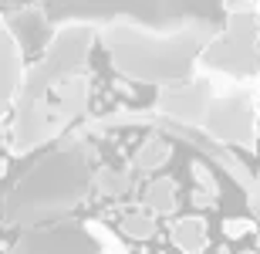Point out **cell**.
Listing matches in <instances>:
<instances>
[{
	"label": "cell",
	"instance_id": "ba28073f",
	"mask_svg": "<svg viewBox=\"0 0 260 254\" xmlns=\"http://www.w3.org/2000/svg\"><path fill=\"white\" fill-rule=\"evenodd\" d=\"M193 207H200V210H203V207H210V210H213V207H216V196L206 193V190H196V193H193Z\"/></svg>",
	"mask_w": 260,
	"mask_h": 254
},
{
	"label": "cell",
	"instance_id": "8992f818",
	"mask_svg": "<svg viewBox=\"0 0 260 254\" xmlns=\"http://www.w3.org/2000/svg\"><path fill=\"white\" fill-rule=\"evenodd\" d=\"M189 176L196 180V186L200 190H206V193H213V196H220V183H216V173H213L203 159H193L189 163Z\"/></svg>",
	"mask_w": 260,
	"mask_h": 254
},
{
	"label": "cell",
	"instance_id": "52a82bcc",
	"mask_svg": "<svg viewBox=\"0 0 260 254\" xmlns=\"http://www.w3.org/2000/svg\"><path fill=\"white\" fill-rule=\"evenodd\" d=\"M223 234L230 237V241H237V237H243V234H257V224L247 220V217H226V220H223Z\"/></svg>",
	"mask_w": 260,
	"mask_h": 254
},
{
	"label": "cell",
	"instance_id": "6da1fadb",
	"mask_svg": "<svg viewBox=\"0 0 260 254\" xmlns=\"http://www.w3.org/2000/svg\"><path fill=\"white\" fill-rule=\"evenodd\" d=\"M173 244L183 254H203L210 247V227L203 217H183L173 224Z\"/></svg>",
	"mask_w": 260,
	"mask_h": 254
},
{
	"label": "cell",
	"instance_id": "7a4b0ae2",
	"mask_svg": "<svg viewBox=\"0 0 260 254\" xmlns=\"http://www.w3.org/2000/svg\"><path fill=\"white\" fill-rule=\"evenodd\" d=\"M169 153H173V146H169L162 136H145L142 146L132 153V166L142 170V173H149V170H159L166 159H169Z\"/></svg>",
	"mask_w": 260,
	"mask_h": 254
},
{
	"label": "cell",
	"instance_id": "3957f363",
	"mask_svg": "<svg viewBox=\"0 0 260 254\" xmlns=\"http://www.w3.org/2000/svg\"><path fill=\"white\" fill-rule=\"evenodd\" d=\"M142 204L152 210V214H173L176 210V180H152L142 193Z\"/></svg>",
	"mask_w": 260,
	"mask_h": 254
},
{
	"label": "cell",
	"instance_id": "9c48e42d",
	"mask_svg": "<svg viewBox=\"0 0 260 254\" xmlns=\"http://www.w3.org/2000/svg\"><path fill=\"white\" fill-rule=\"evenodd\" d=\"M220 254H230V247H226V244H223V247H220Z\"/></svg>",
	"mask_w": 260,
	"mask_h": 254
},
{
	"label": "cell",
	"instance_id": "277c9868",
	"mask_svg": "<svg viewBox=\"0 0 260 254\" xmlns=\"http://www.w3.org/2000/svg\"><path fill=\"white\" fill-rule=\"evenodd\" d=\"M128 176L125 173H118V170H108V166H102L95 173V190L102 196H122V193H128Z\"/></svg>",
	"mask_w": 260,
	"mask_h": 254
},
{
	"label": "cell",
	"instance_id": "5b68a950",
	"mask_svg": "<svg viewBox=\"0 0 260 254\" xmlns=\"http://www.w3.org/2000/svg\"><path fill=\"white\" fill-rule=\"evenodd\" d=\"M118 231L125 237H132V241H149L155 234V220L149 214H125L118 220Z\"/></svg>",
	"mask_w": 260,
	"mask_h": 254
},
{
	"label": "cell",
	"instance_id": "30bf717a",
	"mask_svg": "<svg viewBox=\"0 0 260 254\" xmlns=\"http://www.w3.org/2000/svg\"><path fill=\"white\" fill-rule=\"evenodd\" d=\"M240 254H260V251H240Z\"/></svg>",
	"mask_w": 260,
	"mask_h": 254
}]
</instances>
